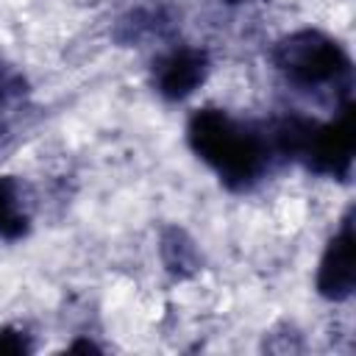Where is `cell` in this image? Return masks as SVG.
I'll return each instance as SVG.
<instances>
[{"label":"cell","mask_w":356,"mask_h":356,"mask_svg":"<svg viewBox=\"0 0 356 356\" xmlns=\"http://www.w3.org/2000/svg\"><path fill=\"white\" fill-rule=\"evenodd\" d=\"M189 145L234 189L248 186L264 164L259 136L217 108H203L189 120Z\"/></svg>","instance_id":"cell-1"},{"label":"cell","mask_w":356,"mask_h":356,"mask_svg":"<svg viewBox=\"0 0 356 356\" xmlns=\"http://www.w3.org/2000/svg\"><path fill=\"white\" fill-rule=\"evenodd\" d=\"M275 67L300 86H314L339 78L348 70V56L320 31H298L284 36L273 50Z\"/></svg>","instance_id":"cell-2"},{"label":"cell","mask_w":356,"mask_h":356,"mask_svg":"<svg viewBox=\"0 0 356 356\" xmlns=\"http://www.w3.org/2000/svg\"><path fill=\"white\" fill-rule=\"evenodd\" d=\"M353 139H356V134H353V108L348 106L342 111V117L334 120L331 125H314V122L306 120L295 156L303 159L314 172L342 178L350 170Z\"/></svg>","instance_id":"cell-3"},{"label":"cell","mask_w":356,"mask_h":356,"mask_svg":"<svg viewBox=\"0 0 356 356\" xmlns=\"http://www.w3.org/2000/svg\"><path fill=\"white\" fill-rule=\"evenodd\" d=\"M317 289L320 295L331 300H342L353 292V225L350 217H345L342 231L328 242V250L320 261L317 273Z\"/></svg>","instance_id":"cell-4"},{"label":"cell","mask_w":356,"mask_h":356,"mask_svg":"<svg viewBox=\"0 0 356 356\" xmlns=\"http://www.w3.org/2000/svg\"><path fill=\"white\" fill-rule=\"evenodd\" d=\"M206 70H209L206 53L184 47V50L164 56L156 64V86L164 97L178 100V97H186L197 83H203Z\"/></svg>","instance_id":"cell-5"},{"label":"cell","mask_w":356,"mask_h":356,"mask_svg":"<svg viewBox=\"0 0 356 356\" xmlns=\"http://www.w3.org/2000/svg\"><path fill=\"white\" fill-rule=\"evenodd\" d=\"M28 342L17 331H0V353H25Z\"/></svg>","instance_id":"cell-6"},{"label":"cell","mask_w":356,"mask_h":356,"mask_svg":"<svg viewBox=\"0 0 356 356\" xmlns=\"http://www.w3.org/2000/svg\"><path fill=\"white\" fill-rule=\"evenodd\" d=\"M11 200H14L11 184H8V181H0V231H6L8 222H17V220L11 217Z\"/></svg>","instance_id":"cell-7"},{"label":"cell","mask_w":356,"mask_h":356,"mask_svg":"<svg viewBox=\"0 0 356 356\" xmlns=\"http://www.w3.org/2000/svg\"><path fill=\"white\" fill-rule=\"evenodd\" d=\"M6 89H8V75H6V70H3V64H0V97H3Z\"/></svg>","instance_id":"cell-8"},{"label":"cell","mask_w":356,"mask_h":356,"mask_svg":"<svg viewBox=\"0 0 356 356\" xmlns=\"http://www.w3.org/2000/svg\"><path fill=\"white\" fill-rule=\"evenodd\" d=\"M228 3H242V0H228Z\"/></svg>","instance_id":"cell-9"}]
</instances>
